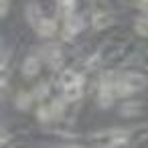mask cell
Here are the masks:
<instances>
[{
  "instance_id": "obj_16",
  "label": "cell",
  "mask_w": 148,
  "mask_h": 148,
  "mask_svg": "<svg viewBox=\"0 0 148 148\" xmlns=\"http://www.w3.org/2000/svg\"><path fill=\"white\" fill-rule=\"evenodd\" d=\"M37 116H39V120H41V122H49V120H53L51 106H41V108H39V112H37Z\"/></svg>"
},
{
  "instance_id": "obj_18",
  "label": "cell",
  "mask_w": 148,
  "mask_h": 148,
  "mask_svg": "<svg viewBox=\"0 0 148 148\" xmlns=\"http://www.w3.org/2000/svg\"><path fill=\"white\" fill-rule=\"evenodd\" d=\"M8 12V0H2V16H6Z\"/></svg>"
},
{
  "instance_id": "obj_6",
  "label": "cell",
  "mask_w": 148,
  "mask_h": 148,
  "mask_svg": "<svg viewBox=\"0 0 148 148\" xmlns=\"http://www.w3.org/2000/svg\"><path fill=\"white\" fill-rule=\"evenodd\" d=\"M21 69H23V73H25L27 77H35V75L41 71V61L31 55V57H27V59L23 61V67H21Z\"/></svg>"
},
{
  "instance_id": "obj_13",
  "label": "cell",
  "mask_w": 148,
  "mask_h": 148,
  "mask_svg": "<svg viewBox=\"0 0 148 148\" xmlns=\"http://www.w3.org/2000/svg\"><path fill=\"white\" fill-rule=\"evenodd\" d=\"M134 29H136V33H138V35H142V37H148V18H146V16H140V18H136V23H134Z\"/></svg>"
},
{
  "instance_id": "obj_14",
  "label": "cell",
  "mask_w": 148,
  "mask_h": 148,
  "mask_svg": "<svg viewBox=\"0 0 148 148\" xmlns=\"http://www.w3.org/2000/svg\"><path fill=\"white\" fill-rule=\"evenodd\" d=\"M51 112H53V118H61L65 112V99H55L51 103Z\"/></svg>"
},
{
  "instance_id": "obj_11",
  "label": "cell",
  "mask_w": 148,
  "mask_h": 148,
  "mask_svg": "<svg viewBox=\"0 0 148 148\" xmlns=\"http://www.w3.org/2000/svg\"><path fill=\"white\" fill-rule=\"evenodd\" d=\"M81 91H83V85H69L63 89V99L65 101H77L81 97Z\"/></svg>"
},
{
  "instance_id": "obj_15",
  "label": "cell",
  "mask_w": 148,
  "mask_h": 148,
  "mask_svg": "<svg viewBox=\"0 0 148 148\" xmlns=\"http://www.w3.org/2000/svg\"><path fill=\"white\" fill-rule=\"evenodd\" d=\"M33 95H35L37 99H45V97L49 95V83H39V85L33 89Z\"/></svg>"
},
{
  "instance_id": "obj_9",
  "label": "cell",
  "mask_w": 148,
  "mask_h": 148,
  "mask_svg": "<svg viewBox=\"0 0 148 148\" xmlns=\"http://www.w3.org/2000/svg\"><path fill=\"white\" fill-rule=\"evenodd\" d=\"M140 112H142V101H126L120 106V116H126V118L138 116Z\"/></svg>"
},
{
  "instance_id": "obj_10",
  "label": "cell",
  "mask_w": 148,
  "mask_h": 148,
  "mask_svg": "<svg viewBox=\"0 0 148 148\" xmlns=\"http://www.w3.org/2000/svg\"><path fill=\"white\" fill-rule=\"evenodd\" d=\"M33 93H29V91H18L16 93V97H14V106L18 108V110H29L31 108V103H33Z\"/></svg>"
},
{
  "instance_id": "obj_17",
  "label": "cell",
  "mask_w": 148,
  "mask_h": 148,
  "mask_svg": "<svg viewBox=\"0 0 148 148\" xmlns=\"http://www.w3.org/2000/svg\"><path fill=\"white\" fill-rule=\"evenodd\" d=\"M138 6L142 8V12H148V0H138Z\"/></svg>"
},
{
  "instance_id": "obj_7",
  "label": "cell",
  "mask_w": 148,
  "mask_h": 148,
  "mask_svg": "<svg viewBox=\"0 0 148 148\" xmlns=\"http://www.w3.org/2000/svg\"><path fill=\"white\" fill-rule=\"evenodd\" d=\"M37 33H39L41 37H53V35L57 33V23H55L53 18L43 16V21H41L39 27H37Z\"/></svg>"
},
{
  "instance_id": "obj_8",
  "label": "cell",
  "mask_w": 148,
  "mask_h": 148,
  "mask_svg": "<svg viewBox=\"0 0 148 148\" xmlns=\"http://www.w3.org/2000/svg\"><path fill=\"white\" fill-rule=\"evenodd\" d=\"M27 21L37 29L39 27V23L43 21V16H41V8H39V4H35V2H31V4H27Z\"/></svg>"
},
{
  "instance_id": "obj_5",
  "label": "cell",
  "mask_w": 148,
  "mask_h": 148,
  "mask_svg": "<svg viewBox=\"0 0 148 148\" xmlns=\"http://www.w3.org/2000/svg\"><path fill=\"white\" fill-rule=\"evenodd\" d=\"M112 23H114V16H112L110 12H106V10H97V12H93V18H91V27H93L95 31L108 29V27H110Z\"/></svg>"
},
{
  "instance_id": "obj_3",
  "label": "cell",
  "mask_w": 148,
  "mask_h": 148,
  "mask_svg": "<svg viewBox=\"0 0 148 148\" xmlns=\"http://www.w3.org/2000/svg\"><path fill=\"white\" fill-rule=\"evenodd\" d=\"M81 31H83V18H81V16L71 14V16H67V18H65L63 33H65V37H67V39H71V37H75V35H79Z\"/></svg>"
},
{
  "instance_id": "obj_12",
  "label": "cell",
  "mask_w": 148,
  "mask_h": 148,
  "mask_svg": "<svg viewBox=\"0 0 148 148\" xmlns=\"http://www.w3.org/2000/svg\"><path fill=\"white\" fill-rule=\"evenodd\" d=\"M57 6H59V10L65 18L75 14V0H57Z\"/></svg>"
},
{
  "instance_id": "obj_2",
  "label": "cell",
  "mask_w": 148,
  "mask_h": 148,
  "mask_svg": "<svg viewBox=\"0 0 148 148\" xmlns=\"http://www.w3.org/2000/svg\"><path fill=\"white\" fill-rule=\"evenodd\" d=\"M114 81L116 77L112 75H101V81H99V89H97V103L101 108H110L112 101H114V95H116V89H114Z\"/></svg>"
},
{
  "instance_id": "obj_4",
  "label": "cell",
  "mask_w": 148,
  "mask_h": 148,
  "mask_svg": "<svg viewBox=\"0 0 148 148\" xmlns=\"http://www.w3.org/2000/svg\"><path fill=\"white\" fill-rule=\"evenodd\" d=\"M43 55H45V59L49 61V65H51L53 69H59V67L63 65V53H61L59 47H55V45H47V47L43 49Z\"/></svg>"
},
{
  "instance_id": "obj_1",
  "label": "cell",
  "mask_w": 148,
  "mask_h": 148,
  "mask_svg": "<svg viewBox=\"0 0 148 148\" xmlns=\"http://www.w3.org/2000/svg\"><path fill=\"white\" fill-rule=\"evenodd\" d=\"M148 83V79L142 75V73H136V71H128V73H122L116 77L114 81V89H116V95L120 97H128L140 89H144Z\"/></svg>"
}]
</instances>
